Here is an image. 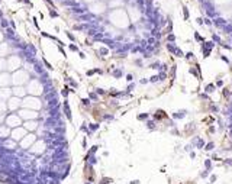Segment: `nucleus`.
Here are the masks:
<instances>
[{
  "instance_id": "obj_1",
  "label": "nucleus",
  "mask_w": 232,
  "mask_h": 184,
  "mask_svg": "<svg viewBox=\"0 0 232 184\" xmlns=\"http://www.w3.org/2000/svg\"><path fill=\"white\" fill-rule=\"evenodd\" d=\"M166 47H167V49H168V52L174 54V57H178V58L184 57L183 51L180 49V47H177V45H176V42H167Z\"/></svg>"
},
{
  "instance_id": "obj_2",
  "label": "nucleus",
  "mask_w": 232,
  "mask_h": 184,
  "mask_svg": "<svg viewBox=\"0 0 232 184\" xmlns=\"http://www.w3.org/2000/svg\"><path fill=\"white\" fill-rule=\"evenodd\" d=\"M226 23H228V20H226V19H225L222 15L213 19V26H215V28H218V29H222V28H223Z\"/></svg>"
},
{
  "instance_id": "obj_3",
  "label": "nucleus",
  "mask_w": 232,
  "mask_h": 184,
  "mask_svg": "<svg viewBox=\"0 0 232 184\" xmlns=\"http://www.w3.org/2000/svg\"><path fill=\"white\" fill-rule=\"evenodd\" d=\"M221 30H222L223 35H231V33H232V20H228V23H226Z\"/></svg>"
},
{
  "instance_id": "obj_4",
  "label": "nucleus",
  "mask_w": 232,
  "mask_h": 184,
  "mask_svg": "<svg viewBox=\"0 0 232 184\" xmlns=\"http://www.w3.org/2000/svg\"><path fill=\"white\" fill-rule=\"evenodd\" d=\"M192 145H193V147H197V148H200V149H202V148H205V141H203L202 138H199V136H197V138H194V139L192 141Z\"/></svg>"
},
{
  "instance_id": "obj_5",
  "label": "nucleus",
  "mask_w": 232,
  "mask_h": 184,
  "mask_svg": "<svg viewBox=\"0 0 232 184\" xmlns=\"http://www.w3.org/2000/svg\"><path fill=\"white\" fill-rule=\"evenodd\" d=\"M168 116H167V113L164 110H157L154 114V120H161V119H167Z\"/></svg>"
},
{
  "instance_id": "obj_6",
  "label": "nucleus",
  "mask_w": 232,
  "mask_h": 184,
  "mask_svg": "<svg viewBox=\"0 0 232 184\" xmlns=\"http://www.w3.org/2000/svg\"><path fill=\"white\" fill-rule=\"evenodd\" d=\"M78 3V0H63V2H61V4H63V6H65V7H73V6H76V4Z\"/></svg>"
},
{
  "instance_id": "obj_7",
  "label": "nucleus",
  "mask_w": 232,
  "mask_h": 184,
  "mask_svg": "<svg viewBox=\"0 0 232 184\" xmlns=\"http://www.w3.org/2000/svg\"><path fill=\"white\" fill-rule=\"evenodd\" d=\"M181 12H183L184 20H189V19H190V12H189V7L186 4H181Z\"/></svg>"
},
{
  "instance_id": "obj_8",
  "label": "nucleus",
  "mask_w": 232,
  "mask_h": 184,
  "mask_svg": "<svg viewBox=\"0 0 232 184\" xmlns=\"http://www.w3.org/2000/svg\"><path fill=\"white\" fill-rule=\"evenodd\" d=\"M212 41H213L216 45H222V44H223V41H222L221 35H219V33H215V32L212 33Z\"/></svg>"
},
{
  "instance_id": "obj_9",
  "label": "nucleus",
  "mask_w": 232,
  "mask_h": 184,
  "mask_svg": "<svg viewBox=\"0 0 232 184\" xmlns=\"http://www.w3.org/2000/svg\"><path fill=\"white\" fill-rule=\"evenodd\" d=\"M193 38H194V41H196V42H200V44L206 41V39H205V38L202 36V35H200L199 32H197V30H194V33H193Z\"/></svg>"
},
{
  "instance_id": "obj_10",
  "label": "nucleus",
  "mask_w": 232,
  "mask_h": 184,
  "mask_svg": "<svg viewBox=\"0 0 232 184\" xmlns=\"http://www.w3.org/2000/svg\"><path fill=\"white\" fill-rule=\"evenodd\" d=\"M187 113V110H180V112H176V113H173V119H181V118H184V114Z\"/></svg>"
},
{
  "instance_id": "obj_11",
  "label": "nucleus",
  "mask_w": 232,
  "mask_h": 184,
  "mask_svg": "<svg viewBox=\"0 0 232 184\" xmlns=\"http://www.w3.org/2000/svg\"><path fill=\"white\" fill-rule=\"evenodd\" d=\"M203 23H205V26H207V28H212V26H213V20L210 18H207V16H203Z\"/></svg>"
},
{
  "instance_id": "obj_12",
  "label": "nucleus",
  "mask_w": 232,
  "mask_h": 184,
  "mask_svg": "<svg viewBox=\"0 0 232 184\" xmlns=\"http://www.w3.org/2000/svg\"><path fill=\"white\" fill-rule=\"evenodd\" d=\"M215 88H216V86H215V84H206V87H205V93L210 94V93L215 91Z\"/></svg>"
},
{
  "instance_id": "obj_13",
  "label": "nucleus",
  "mask_w": 232,
  "mask_h": 184,
  "mask_svg": "<svg viewBox=\"0 0 232 184\" xmlns=\"http://www.w3.org/2000/svg\"><path fill=\"white\" fill-rule=\"evenodd\" d=\"M176 39H177V36L174 35L173 32L167 33V36H166V41H167V42H176Z\"/></svg>"
},
{
  "instance_id": "obj_14",
  "label": "nucleus",
  "mask_w": 232,
  "mask_h": 184,
  "mask_svg": "<svg viewBox=\"0 0 232 184\" xmlns=\"http://www.w3.org/2000/svg\"><path fill=\"white\" fill-rule=\"evenodd\" d=\"M147 128L149 129V131H154V129L157 128V123H155V120H148V122H147Z\"/></svg>"
},
{
  "instance_id": "obj_15",
  "label": "nucleus",
  "mask_w": 232,
  "mask_h": 184,
  "mask_svg": "<svg viewBox=\"0 0 232 184\" xmlns=\"http://www.w3.org/2000/svg\"><path fill=\"white\" fill-rule=\"evenodd\" d=\"M148 118H149V114L148 113H139L138 116H136L138 120H148Z\"/></svg>"
},
{
  "instance_id": "obj_16",
  "label": "nucleus",
  "mask_w": 232,
  "mask_h": 184,
  "mask_svg": "<svg viewBox=\"0 0 232 184\" xmlns=\"http://www.w3.org/2000/svg\"><path fill=\"white\" fill-rule=\"evenodd\" d=\"M160 67H161V63H160V61H154V63H151L149 64V68H160Z\"/></svg>"
},
{
  "instance_id": "obj_17",
  "label": "nucleus",
  "mask_w": 232,
  "mask_h": 184,
  "mask_svg": "<svg viewBox=\"0 0 232 184\" xmlns=\"http://www.w3.org/2000/svg\"><path fill=\"white\" fill-rule=\"evenodd\" d=\"M209 110H210V112H213V113H216V112H219V107H218L216 104L212 103V104L209 106Z\"/></svg>"
},
{
  "instance_id": "obj_18",
  "label": "nucleus",
  "mask_w": 232,
  "mask_h": 184,
  "mask_svg": "<svg viewBox=\"0 0 232 184\" xmlns=\"http://www.w3.org/2000/svg\"><path fill=\"white\" fill-rule=\"evenodd\" d=\"M158 81H161V80H160L158 74H157V75H152V77L149 78V83H158Z\"/></svg>"
},
{
  "instance_id": "obj_19",
  "label": "nucleus",
  "mask_w": 232,
  "mask_h": 184,
  "mask_svg": "<svg viewBox=\"0 0 232 184\" xmlns=\"http://www.w3.org/2000/svg\"><path fill=\"white\" fill-rule=\"evenodd\" d=\"M213 148H215V144H213V142H209V144L205 145V149H206V151H212Z\"/></svg>"
},
{
  "instance_id": "obj_20",
  "label": "nucleus",
  "mask_w": 232,
  "mask_h": 184,
  "mask_svg": "<svg viewBox=\"0 0 232 184\" xmlns=\"http://www.w3.org/2000/svg\"><path fill=\"white\" fill-rule=\"evenodd\" d=\"M196 23L199 26H205V23H203V16H197V18H196Z\"/></svg>"
},
{
  "instance_id": "obj_21",
  "label": "nucleus",
  "mask_w": 232,
  "mask_h": 184,
  "mask_svg": "<svg viewBox=\"0 0 232 184\" xmlns=\"http://www.w3.org/2000/svg\"><path fill=\"white\" fill-rule=\"evenodd\" d=\"M113 75H115L116 78H119V77H122V75H123V71H122V70H115V71H113Z\"/></svg>"
},
{
  "instance_id": "obj_22",
  "label": "nucleus",
  "mask_w": 232,
  "mask_h": 184,
  "mask_svg": "<svg viewBox=\"0 0 232 184\" xmlns=\"http://www.w3.org/2000/svg\"><path fill=\"white\" fill-rule=\"evenodd\" d=\"M49 16H51V18H58L59 13L57 10H54V9H51V10H49Z\"/></svg>"
},
{
  "instance_id": "obj_23",
  "label": "nucleus",
  "mask_w": 232,
  "mask_h": 184,
  "mask_svg": "<svg viewBox=\"0 0 232 184\" xmlns=\"http://www.w3.org/2000/svg\"><path fill=\"white\" fill-rule=\"evenodd\" d=\"M215 86H216V87H223V81H222L221 78H218L216 83H215Z\"/></svg>"
},
{
  "instance_id": "obj_24",
  "label": "nucleus",
  "mask_w": 232,
  "mask_h": 184,
  "mask_svg": "<svg viewBox=\"0 0 232 184\" xmlns=\"http://www.w3.org/2000/svg\"><path fill=\"white\" fill-rule=\"evenodd\" d=\"M193 57H194V54H193V52H187V54L184 55V58H186V59H193Z\"/></svg>"
},
{
  "instance_id": "obj_25",
  "label": "nucleus",
  "mask_w": 232,
  "mask_h": 184,
  "mask_svg": "<svg viewBox=\"0 0 232 184\" xmlns=\"http://www.w3.org/2000/svg\"><path fill=\"white\" fill-rule=\"evenodd\" d=\"M205 167H206L207 170L212 168V161H210V159H206V161H205Z\"/></svg>"
},
{
  "instance_id": "obj_26",
  "label": "nucleus",
  "mask_w": 232,
  "mask_h": 184,
  "mask_svg": "<svg viewBox=\"0 0 232 184\" xmlns=\"http://www.w3.org/2000/svg\"><path fill=\"white\" fill-rule=\"evenodd\" d=\"M219 58L222 59V61H223V63H226V64H229V58L226 55H219Z\"/></svg>"
},
{
  "instance_id": "obj_27",
  "label": "nucleus",
  "mask_w": 232,
  "mask_h": 184,
  "mask_svg": "<svg viewBox=\"0 0 232 184\" xmlns=\"http://www.w3.org/2000/svg\"><path fill=\"white\" fill-rule=\"evenodd\" d=\"M133 88H135V83H131V84L128 86V88H126V91H128V93H129V91H132Z\"/></svg>"
},
{
  "instance_id": "obj_28",
  "label": "nucleus",
  "mask_w": 232,
  "mask_h": 184,
  "mask_svg": "<svg viewBox=\"0 0 232 184\" xmlns=\"http://www.w3.org/2000/svg\"><path fill=\"white\" fill-rule=\"evenodd\" d=\"M70 49H71V51H74V52L78 51V48H77V45H76V44H71L70 45Z\"/></svg>"
},
{
  "instance_id": "obj_29",
  "label": "nucleus",
  "mask_w": 232,
  "mask_h": 184,
  "mask_svg": "<svg viewBox=\"0 0 232 184\" xmlns=\"http://www.w3.org/2000/svg\"><path fill=\"white\" fill-rule=\"evenodd\" d=\"M67 36L70 38L71 41H76V36H74V35H73V33H71V32H67Z\"/></svg>"
},
{
  "instance_id": "obj_30",
  "label": "nucleus",
  "mask_w": 232,
  "mask_h": 184,
  "mask_svg": "<svg viewBox=\"0 0 232 184\" xmlns=\"http://www.w3.org/2000/svg\"><path fill=\"white\" fill-rule=\"evenodd\" d=\"M97 128H99L97 123H96V125H90V131H92V132H93V131H97Z\"/></svg>"
},
{
  "instance_id": "obj_31",
  "label": "nucleus",
  "mask_w": 232,
  "mask_h": 184,
  "mask_svg": "<svg viewBox=\"0 0 232 184\" xmlns=\"http://www.w3.org/2000/svg\"><path fill=\"white\" fill-rule=\"evenodd\" d=\"M100 54H102V55H106V54H107V48H102V49H100Z\"/></svg>"
},
{
  "instance_id": "obj_32",
  "label": "nucleus",
  "mask_w": 232,
  "mask_h": 184,
  "mask_svg": "<svg viewBox=\"0 0 232 184\" xmlns=\"http://www.w3.org/2000/svg\"><path fill=\"white\" fill-rule=\"evenodd\" d=\"M96 91H97V94H104V90H103V88H97Z\"/></svg>"
},
{
  "instance_id": "obj_33",
  "label": "nucleus",
  "mask_w": 232,
  "mask_h": 184,
  "mask_svg": "<svg viewBox=\"0 0 232 184\" xmlns=\"http://www.w3.org/2000/svg\"><path fill=\"white\" fill-rule=\"evenodd\" d=\"M23 3H25V4H28V6H29V7H32V6H33V4L31 3L29 0H23Z\"/></svg>"
},
{
  "instance_id": "obj_34",
  "label": "nucleus",
  "mask_w": 232,
  "mask_h": 184,
  "mask_svg": "<svg viewBox=\"0 0 232 184\" xmlns=\"http://www.w3.org/2000/svg\"><path fill=\"white\" fill-rule=\"evenodd\" d=\"M135 64L141 67V65H142V59H135Z\"/></svg>"
},
{
  "instance_id": "obj_35",
  "label": "nucleus",
  "mask_w": 232,
  "mask_h": 184,
  "mask_svg": "<svg viewBox=\"0 0 232 184\" xmlns=\"http://www.w3.org/2000/svg\"><path fill=\"white\" fill-rule=\"evenodd\" d=\"M132 78H133L132 74H128V75H126V80H128V81H132Z\"/></svg>"
},
{
  "instance_id": "obj_36",
  "label": "nucleus",
  "mask_w": 232,
  "mask_h": 184,
  "mask_svg": "<svg viewBox=\"0 0 232 184\" xmlns=\"http://www.w3.org/2000/svg\"><path fill=\"white\" fill-rule=\"evenodd\" d=\"M83 104H86V106H88V104H90V102H88V99H83Z\"/></svg>"
},
{
  "instance_id": "obj_37",
  "label": "nucleus",
  "mask_w": 232,
  "mask_h": 184,
  "mask_svg": "<svg viewBox=\"0 0 232 184\" xmlns=\"http://www.w3.org/2000/svg\"><path fill=\"white\" fill-rule=\"evenodd\" d=\"M148 81H149V80H147V78H142V80H141L139 83H141V84H147Z\"/></svg>"
},
{
  "instance_id": "obj_38",
  "label": "nucleus",
  "mask_w": 232,
  "mask_h": 184,
  "mask_svg": "<svg viewBox=\"0 0 232 184\" xmlns=\"http://www.w3.org/2000/svg\"><path fill=\"white\" fill-rule=\"evenodd\" d=\"M90 99L96 100V99H97V96H96V94H94V93H90Z\"/></svg>"
},
{
  "instance_id": "obj_39",
  "label": "nucleus",
  "mask_w": 232,
  "mask_h": 184,
  "mask_svg": "<svg viewBox=\"0 0 232 184\" xmlns=\"http://www.w3.org/2000/svg\"><path fill=\"white\" fill-rule=\"evenodd\" d=\"M215 132V128H209L207 129V133H213Z\"/></svg>"
},
{
  "instance_id": "obj_40",
  "label": "nucleus",
  "mask_w": 232,
  "mask_h": 184,
  "mask_svg": "<svg viewBox=\"0 0 232 184\" xmlns=\"http://www.w3.org/2000/svg\"><path fill=\"white\" fill-rule=\"evenodd\" d=\"M194 157H196V152L192 151V152H190V158H194Z\"/></svg>"
},
{
  "instance_id": "obj_41",
  "label": "nucleus",
  "mask_w": 232,
  "mask_h": 184,
  "mask_svg": "<svg viewBox=\"0 0 232 184\" xmlns=\"http://www.w3.org/2000/svg\"><path fill=\"white\" fill-rule=\"evenodd\" d=\"M226 162H228V164H232V159H226Z\"/></svg>"
},
{
  "instance_id": "obj_42",
  "label": "nucleus",
  "mask_w": 232,
  "mask_h": 184,
  "mask_svg": "<svg viewBox=\"0 0 232 184\" xmlns=\"http://www.w3.org/2000/svg\"><path fill=\"white\" fill-rule=\"evenodd\" d=\"M15 2H18V3H20V2H23V0H15Z\"/></svg>"
},
{
  "instance_id": "obj_43",
  "label": "nucleus",
  "mask_w": 232,
  "mask_h": 184,
  "mask_svg": "<svg viewBox=\"0 0 232 184\" xmlns=\"http://www.w3.org/2000/svg\"><path fill=\"white\" fill-rule=\"evenodd\" d=\"M59 2H63V0H59Z\"/></svg>"
}]
</instances>
